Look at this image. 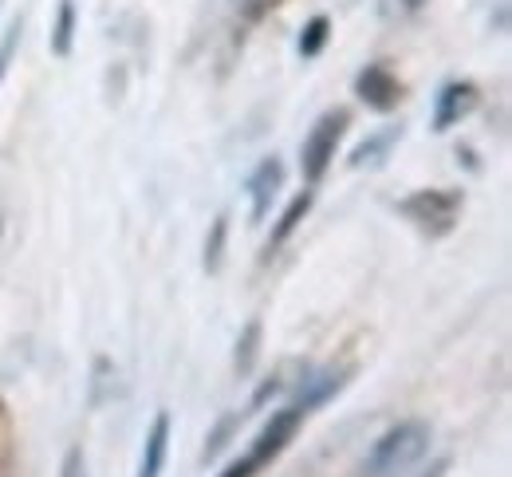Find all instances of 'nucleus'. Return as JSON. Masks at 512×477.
Masks as SVG:
<instances>
[{
    "label": "nucleus",
    "instance_id": "nucleus-16",
    "mask_svg": "<svg viewBox=\"0 0 512 477\" xmlns=\"http://www.w3.org/2000/svg\"><path fill=\"white\" fill-rule=\"evenodd\" d=\"M16 40H20V24H12V32H8V36H4V44H0V79H4V71H8V64H12Z\"/></svg>",
    "mask_w": 512,
    "mask_h": 477
},
{
    "label": "nucleus",
    "instance_id": "nucleus-15",
    "mask_svg": "<svg viewBox=\"0 0 512 477\" xmlns=\"http://www.w3.org/2000/svg\"><path fill=\"white\" fill-rule=\"evenodd\" d=\"M233 426H237V418H221L217 434H213V438H209V446H205V458H217V454L225 450V438L233 434Z\"/></svg>",
    "mask_w": 512,
    "mask_h": 477
},
{
    "label": "nucleus",
    "instance_id": "nucleus-20",
    "mask_svg": "<svg viewBox=\"0 0 512 477\" xmlns=\"http://www.w3.org/2000/svg\"><path fill=\"white\" fill-rule=\"evenodd\" d=\"M406 4H410V8H418V4H422V0H406Z\"/></svg>",
    "mask_w": 512,
    "mask_h": 477
},
{
    "label": "nucleus",
    "instance_id": "nucleus-11",
    "mask_svg": "<svg viewBox=\"0 0 512 477\" xmlns=\"http://www.w3.org/2000/svg\"><path fill=\"white\" fill-rule=\"evenodd\" d=\"M71 32H75V8H71V0H64L60 4V16H56V32H52V52L56 56L71 52Z\"/></svg>",
    "mask_w": 512,
    "mask_h": 477
},
{
    "label": "nucleus",
    "instance_id": "nucleus-3",
    "mask_svg": "<svg viewBox=\"0 0 512 477\" xmlns=\"http://www.w3.org/2000/svg\"><path fill=\"white\" fill-rule=\"evenodd\" d=\"M347 131V111H327L320 123L312 127V135L304 138V154H300V166H304V178L308 186H316L327 166L335 162V146Z\"/></svg>",
    "mask_w": 512,
    "mask_h": 477
},
{
    "label": "nucleus",
    "instance_id": "nucleus-6",
    "mask_svg": "<svg viewBox=\"0 0 512 477\" xmlns=\"http://www.w3.org/2000/svg\"><path fill=\"white\" fill-rule=\"evenodd\" d=\"M355 91H359V99H363L367 107H375V111H394L398 99H402V83H398L383 64H371L367 71H359Z\"/></svg>",
    "mask_w": 512,
    "mask_h": 477
},
{
    "label": "nucleus",
    "instance_id": "nucleus-12",
    "mask_svg": "<svg viewBox=\"0 0 512 477\" xmlns=\"http://www.w3.org/2000/svg\"><path fill=\"white\" fill-rule=\"evenodd\" d=\"M327 16H316V20H308V28H304V36H300V56L304 60H312V56H320V48L327 44Z\"/></svg>",
    "mask_w": 512,
    "mask_h": 477
},
{
    "label": "nucleus",
    "instance_id": "nucleus-5",
    "mask_svg": "<svg viewBox=\"0 0 512 477\" xmlns=\"http://www.w3.org/2000/svg\"><path fill=\"white\" fill-rule=\"evenodd\" d=\"M477 107V87L473 83H461L453 79L438 91V103H434V131H449L457 127L461 119H469Z\"/></svg>",
    "mask_w": 512,
    "mask_h": 477
},
{
    "label": "nucleus",
    "instance_id": "nucleus-8",
    "mask_svg": "<svg viewBox=\"0 0 512 477\" xmlns=\"http://www.w3.org/2000/svg\"><path fill=\"white\" fill-rule=\"evenodd\" d=\"M166 450H170V414L162 410L150 430H146V446H142V462H138V477H162L166 466Z\"/></svg>",
    "mask_w": 512,
    "mask_h": 477
},
{
    "label": "nucleus",
    "instance_id": "nucleus-19",
    "mask_svg": "<svg viewBox=\"0 0 512 477\" xmlns=\"http://www.w3.org/2000/svg\"><path fill=\"white\" fill-rule=\"evenodd\" d=\"M446 470H449V462L442 458V462H434V466H430V470H426L422 477H446Z\"/></svg>",
    "mask_w": 512,
    "mask_h": 477
},
{
    "label": "nucleus",
    "instance_id": "nucleus-10",
    "mask_svg": "<svg viewBox=\"0 0 512 477\" xmlns=\"http://www.w3.org/2000/svg\"><path fill=\"white\" fill-rule=\"evenodd\" d=\"M256 355H260V320H249L241 340H237V371L249 375L256 367Z\"/></svg>",
    "mask_w": 512,
    "mask_h": 477
},
{
    "label": "nucleus",
    "instance_id": "nucleus-17",
    "mask_svg": "<svg viewBox=\"0 0 512 477\" xmlns=\"http://www.w3.org/2000/svg\"><path fill=\"white\" fill-rule=\"evenodd\" d=\"M64 477H87V462H83V450L71 446L64 458Z\"/></svg>",
    "mask_w": 512,
    "mask_h": 477
},
{
    "label": "nucleus",
    "instance_id": "nucleus-18",
    "mask_svg": "<svg viewBox=\"0 0 512 477\" xmlns=\"http://www.w3.org/2000/svg\"><path fill=\"white\" fill-rule=\"evenodd\" d=\"M253 474H256V466L249 462V458H241V462H233L221 477H253Z\"/></svg>",
    "mask_w": 512,
    "mask_h": 477
},
{
    "label": "nucleus",
    "instance_id": "nucleus-7",
    "mask_svg": "<svg viewBox=\"0 0 512 477\" xmlns=\"http://www.w3.org/2000/svg\"><path fill=\"white\" fill-rule=\"evenodd\" d=\"M280 186H284V166H280V158H264V162H260V166L253 170V178H249L253 221H264V213L272 209L276 194H280Z\"/></svg>",
    "mask_w": 512,
    "mask_h": 477
},
{
    "label": "nucleus",
    "instance_id": "nucleus-13",
    "mask_svg": "<svg viewBox=\"0 0 512 477\" xmlns=\"http://www.w3.org/2000/svg\"><path fill=\"white\" fill-rule=\"evenodd\" d=\"M225 217H217L213 221V233H209V241H205V269L209 273H217L221 269V257H225Z\"/></svg>",
    "mask_w": 512,
    "mask_h": 477
},
{
    "label": "nucleus",
    "instance_id": "nucleus-4",
    "mask_svg": "<svg viewBox=\"0 0 512 477\" xmlns=\"http://www.w3.org/2000/svg\"><path fill=\"white\" fill-rule=\"evenodd\" d=\"M304 414H308V410L300 407V403H292V407H284V410H276V414H272V422L256 434V446H253V454H249V462H253L256 470H260V466H268V462H272V458L292 442V434L300 430Z\"/></svg>",
    "mask_w": 512,
    "mask_h": 477
},
{
    "label": "nucleus",
    "instance_id": "nucleus-2",
    "mask_svg": "<svg viewBox=\"0 0 512 477\" xmlns=\"http://www.w3.org/2000/svg\"><path fill=\"white\" fill-rule=\"evenodd\" d=\"M398 209H402L422 233L442 237V233H449V229L457 225L461 194H457V190H418V194H410Z\"/></svg>",
    "mask_w": 512,
    "mask_h": 477
},
{
    "label": "nucleus",
    "instance_id": "nucleus-1",
    "mask_svg": "<svg viewBox=\"0 0 512 477\" xmlns=\"http://www.w3.org/2000/svg\"><path fill=\"white\" fill-rule=\"evenodd\" d=\"M430 450V426L426 422H398L371 446L363 458L359 477H402L410 466H418Z\"/></svg>",
    "mask_w": 512,
    "mask_h": 477
},
{
    "label": "nucleus",
    "instance_id": "nucleus-9",
    "mask_svg": "<svg viewBox=\"0 0 512 477\" xmlns=\"http://www.w3.org/2000/svg\"><path fill=\"white\" fill-rule=\"evenodd\" d=\"M312 202H316V194H312V190H304V194H296V198L288 202V209L280 213V221H276V229H272V237H268V253H272V249H280V245L296 233V225L308 217Z\"/></svg>",
    "mask_w": 512,
    "mask_h": 477
},
{
    "label": "nucleus",
    "instance_id": "nucleus-14",
    "mask_svg": "<svg viewBox=\"0 0 512 477\" xmlns=\"http://www.w3.org/2000/svg\"><path fill=\"white\" fill-rule=\"evenodd\" d=\"M394 142V135H379L371 142H363L355 154H351V166H367V162H379V154H386V146Z\"/></svg>",
    "mask_w": 512,
    "mask_h": 477
}]
</instances>
